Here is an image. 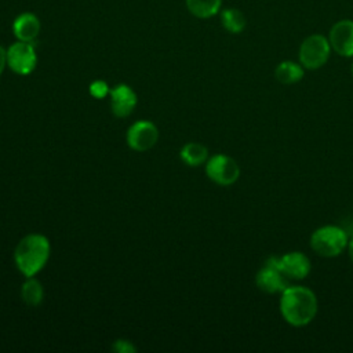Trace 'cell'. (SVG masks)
I'll return each instance as SVG.
<instances>
[{"label":"cell","mask_w":353,"mask_h":353,"mask_svg":"<svg viewBox=\"0 0 353 353\" xmlns=\"http://www.w3.org/2000/svg\"><path fill=\"white\" fill-rule=\"evenodd\" d=\"M280 313L292 327L307 325L317 314L319 303L314 292L303 285H290L281 292Z\"/></svg>","instance_id":"cell-1"},{"label":"cell","mask_w":353,"mask_h":353,"mask_svg":"<svg viewBox=\"0 0 353 353\" xmlns=\"http://www.w3.org/2000/svg\"><path fill=\"white\" fill-rule=\"evenodd\" d=\"M50 241L46 236L32 233L25 236L17 245L14 261L19 272L26 277H33L47 263L50 258Z\"/></svg>","instance_id":"cell-2"},{"label":"cell","mask_w":353,"mask_h":353,"mask_svg":"<svg viewBox=\"0 0 353 353\" xmlns=\"http://www.w3.org/2000/svg\"><path fill=\"white\" fill-rule=\"evenodd\" d=\"M347 234L336 225L317 228L310 236V248L320 256L335 258L347 248Z\"/></svg>","instance_id":"cell-3"},{"label":"cell","mask_w":353,"mask_h":353,"mask_svg":"<svg viewBox=\"0 0 353 353\" xmlns=\"http://www.w3.org/2000/svg\"><path fill=\"white\" fill-rule=\"evenodd\" d=\"M291 279L285 274L280 256H269L255 276L256 287L266 294H281L287 287H290Z\"/></svg>","instance_id":"cell-4"},{"label":"cell","mask_w":353,"mask_h":353,"mask_svg":"<svg viewBox=\"0 0 353 353\" xmlns=\"http://www.w3.org/2000/svg\"><path fill=\"white\" fill-rule=\"evenodd\" d=\"M331 46L328 37L323 34H310L307 36L299 47V63L309 70L320 69L330 58Z\"/></svg>","instance_id":"cell-5"},{"label":"cell","mask_w":353,"mask_h":353,"mask_svg":"<svg viewBox=\"0 0 353 353\" xmlns=\"http://www.w3.org/2000/svg\"><path fill=\"white\" fill-rule=\"evenodd\" d=\"M205 174L212 182L221 186H229L239 179L240 167L232 157L215 154L205 161Z\"/></svg>","instance_id":"cell-6"},{"label":"cell","mask_w":353,"mask_h":353,"mask_svg":"<svg viewBox=\"0 0 353 353\" xmlns=\"http://www.w3.org/2000/svg\"><path fill=\"white\" fill-rule=\"evenodd\" d=\"M37 63V55L32 43L21 41L11 44L7 50V65L18 74H29L34 70Z\"/></svg>","instance_id":"cell-7"},{"label":"cell","mask_w":353,"mask_h":353,"mask_svg":"<svg viewBox=\"0 0 353 353\" xmlns=\"http://www.w3.org/2000/svg\"><path fill=\"white\" fill-rule=\"evenodd\" d=\"M159 139L157 127L148 120H139L134 123L127 131V143L137 152L149 150L156 145Z\"/></svg>","instance_id":"cell-8"},{"label":"cell","mask_w":353,"mask_h":353,"mask_svg":"<svg viewBox=\"0 0 353 353\" xmlns=\"http://www.w3.org/2000/svg\"><path fill=\"white\" fill-rule=\"evenodd\" d=\"M331 48L342 57H353V21L341 19L332 25L328 33Z\"/></svg>","instance_id":"cell-9"},{"label":"cell","mask_w":353,"mask_h":353,"mask_svg":"<svg viewBox=\"0 0 353 353\" xmlns=\"http://www.w3.org/2000/svg\"><path fill=\"white\" fill-rule=\"evenodd\" d=\"M110 95V108L114 116L127 117L132 113L137 106V94L127 84H117L109 92Z\"/></svg>","instance_id":"cell-10"},{"label":"cell","mask_w":353,"mask_h":353,"mask_svg":"<svg viewBox=\"0 0 353 353\" xmlns=\"http://www.w3.org/2000/svg\"><path fill=\"white\" fill-rule=\"evenodd\" d=\"M280 263L291 280H303L310 273V259L301 251H291L280 256Z\"/></svg>","instance_id":"cell-11"},{"label":"cell","mask_w":353,"mask_h":353,"mask_svg":"<svg viewBox=\"0 0 353 353\" xmlns=\"http://www.w3.org/2000/svg\"><path fill=\"white\" fill-rule=\"evenodd\" d=\"M12 32L18 40L32 43L39 36L40 21L32 12H22L14 19Z\"/></svg>","instance_id":"cell-12"},{"label":"cell","mask_w":353,"mask_h":353,"mask_svg":"<svg viewBox=\"0 0 353 353\" xmlns=\"http://www.w3.org/2000/svg\"><path fill=\"white\" fill-rule=\"evenodd\" d=\"M303 74V66L294 61H283L274 69V77L281 84H295L302 80Z\"/></svg>","instance_id":"cell-13"},{"label":"cell","mask_w":353,"mask_h":353,"mask_svg":"<svg viewBox=\"0 0 353 353\" xmlns=\"http://www.w3.org/2000/svg\"><path fill=\"white\" fill-rule=\"evenodd\" d=\"M181 159L190 167H199L208 160V150L199 142H189L181 149Z\"/></svg>","instance_id":"cell-14"},{"label":"cell","mask_w":353,"mask_h":353,"mask_svg":"<svg viewBox=\"0 0 353 353\" xmlns=\"http://www.w3.org/2000/svg\"><path fill=\"white\" fill-rule=\"evenodd\" d=\"M222 0H186V7L192 15L205 19L218 14Z\"/></svg>","instance_id":"cell-15"},{"label":"cell","mask_w":353,"mask_h":353,"mask_svg":"<svg viewBox=\"0 0 353 353\" xmlns=\"http://www.w3.org/2000/svg\"><path fill=\"white\" fill-rule=\"evenodd\" d=\"M221 23L229 33H240L245 29L244 14L237 8H226L221 12Z\"/></svg>","instance_id":"cell-16"},{"label":"cell","mask_w":353,"mask_h":353,"mask_svg":"<svg viewBox=\"0 0 353 353\" xmlns=\"http://www.w3.org/2000/svg\"><path fill=\"white\" fill-rule=\"evenodd\" d=\"M21 296H22V301L29 306L40 305L44 296L41 283L33 277H28V280L22 284Z\"/></svg>","instance_id":"cell-17"},{"label":"cell","mask_w":353,"mask_h":353,"mask_svg":"<svg viewBox=\"0 0 353 353\" xmlns=\"http://www.w3.org/2000/svg\"><path fill=\"white\" fill-rule=\"evenodd\" d=\"M88 90H90L91 97H94V98H97V99H102V98H105V97L110 92L108 84H106L105 81H102V80H95V81H92V83L90 84V88H88Z\"/></svg>","instance_id":"cell-18"},{"label":"cell","mask_w":353,"mask_h":353,"mask_svg":"<svg viewBox=\"0 0 353 353\" xmlns=\"http://www.w3.org/2000/svg\"><path fill=\"white\" fill-rule=\"evenodd\" d=\"M112 350L117 352V353H134L135 346L132 345V342H130L127 339H117L113 342Z\"/></svg>","instance_id":"cell-19"},{"label":"cell","mask_w":353,"mask_h":353,"mask_svg":"<svg viewBox=\"0 0 353 353\" xmlns=\"http://www.w3.org/2000/svg\"><path fill=\"white\" fill-rule=\"evenodd\" d=\"M6 65H7V50H4V48L0 46V74L3 73Z\"/></svg>","instance_id":"cell-20"},{"label":"cell","mask_w":353,"mask_h":353,"mask_svg":"<svg viewBox=\"0 0 353 353\" xmlns=\"http://www.w3.org/2000/svg\"><path fill=\"white\" fill-rule=\"evenodd\" d=\"M347 252H349V258H350V261L353 262V237L349 240V243H347Z\"/></svg>","instance_id":"cell-21"},{"label":"cell","mask_w":353,"mask_h":353,"mask_svg":"<svg viewBox=\"0 0 353 353\" xmlns=\"http://www.w3.org/2000/svg\"><path fill=\"white\" fill-rule=\"evenodd\" d=\"M352 74H353V63H352Z\"/></svg>","instance_id":"cell-22"}]
</instances>
